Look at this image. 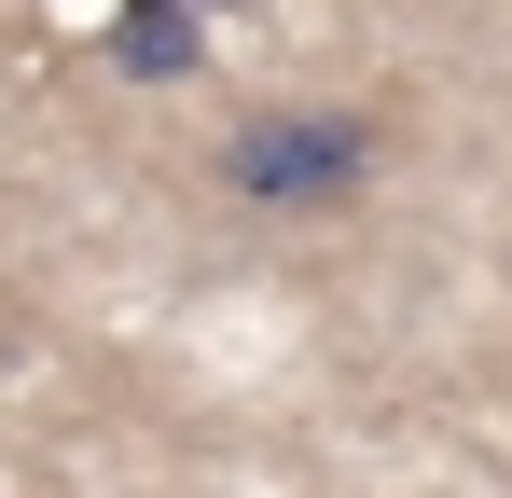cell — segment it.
Segmentation results:
<instances>
[{"label": "cell", "mask_w": 512, "mask_h": 498, "mask_svg": "<svg viewBox=\"0 0 512 498\" xmlns=\"http://www.w3.org/2000/svg\"><path fill=\"white\" fill-rule=\"evenodd\" d=\"M374 166H388V111H346V97H263V111L222 125L208 180L250 194V208H277V222H333V208L374 194Z\"/></svg>", "instance_id": "6da1fadb"}, {"label": "cell", "mask_w": 512, "mask_h": 498, "mask_svg": "<svg viewBox=\"0 0 512 498\" xmlns=\"http://www.w3.org/2000/svg\"><path fill=\"white\" fill-rule=\"evenodd\" d=\"M194 42H208V0H125L111 14V56L125 70H194Z\"/></svg>", "instance_id": "7a4b0ae2"}]
</instances>
